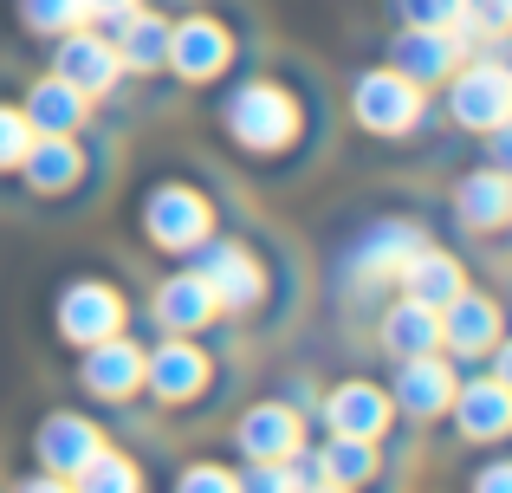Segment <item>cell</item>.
<instances>
[{"label": "cell", "mask_w": 512, "mask_h": 493, "mask_svg": "<svg viewBox=\"0 0 512 493\" xmlns=\"http://www.w3.org/2000/svg\"><path fill=\"white\" fill-rule=\"evenodd\" d=\"M221 124H227V137H234L240 150L273 156V150H286V143L299 137V104H292V91L260 85V78H253V85H240L234 98H227Z\"/></svg>", "instance_id": "cell-1"}, {"label": "cell", "mask_w": 512, "mask_h": 493, "mask_svg": "<svg viewBox=\"0 0 512 493\" xmlns=\"http://www.w3.org/2000/svg\"><path fill=\"white\" fill-rule=\"evenodd\" d=\"M350 117H357L370 137H402V130L422 124V85L402 78L396 65L357 72V85H350Z\"/></svg>", "instance_id": "cell-2"}, {"label": "cell", "mask_w": 512, "mask_h": 493, "mask_svg": "<svg viewBox=\"0 0 512 493\" xmlns=\"http://www.w3.org/2000/svg\"><path fill=\"white\" fill-rule=\"evenodd\" d=\"M454 91H448V111L461 130H500L512 117V72L500 59H474V65H454Z\"/></svg>", "instance_id": "cell-3"}, {"label": "cell", "mask_w": 512, "mask_h": 493, "mask_svg": "<svg viewBox=\"0 0 512 493\" xmlns=\"http://www.w3.org/2000/svg\"><path fill=\"white\" fill-rule=\"evenodd\" d=\"M428 234L415 228V221H370V228L357 234V247L344 253V286L357 292H376L396 279V266L409 260V247H422Z\"/></svg>", "instance_id": "cell-4"}, {"label": "cell", "mask_w": 512, "mask_h": 493, "mask_svg": "<svg viewBox=\"0 0 512 493\" xmlns=\"http://www.w3.org/2000/svg\"><path fill=\"white\" fill-rule=\"evenodd\" d=\"M143 228H150L156 247L188 253L195 241H208L214 208H208V195L188 189V182H163V189H150V202H143Z\"/></svg>", "instance_id": "cell-5"}, {"label": "cell", "mask_w": 512, "mask_h": 493, "mask_svg": "<svg viewBox=\"0 0 512 493\" xmlns=\"http://www.w3.org/2000/svg\"><path fill=\"white\" fill-rule=\"evenodd\" d=\"M195 273H201V286L214 292V305L221 312H253L260 305V292H266V279H260V260H253L247 247H234V241H195Z\"/></svg>", "instance_id": "cell-6"}, {"label": "cell", "mask_w": 512, "mask_h": 493, "mask_svg": "<svg viewBox=\"0 0 512 493\" xmlns=\"http://www.w3.org/2000/svg\"><path fill=\"white\" fill-rule=\"evenodd\" d=\"M111 331H124V299H117V286H104V279H78V286L59 292V338L65 344H98L111 338Z\"/></svg>", "instance_id": "cell-7"}, {"label": "cell", "mask_w": 512, "mask_h": 493, "mask_svg": "<svg viewBox=\"0 0 512 493\" xmlns=\"http://www.w3.org/2000/svg\"><path fill=\"white\" fill-rule=\"evenodd\" d=\"M461 59H467V39L454 26H402L396 46H389V65L415 85H441Z\"/></svg>", "instance_id": "cell-8"}, {"label": "cell", "mask_w": 512, "mask_h": 493, "mask_svg": "<svg viewBox=\"0 0 512 493\" xmlns=\"http://www.w3.org/2000/svg\"><path fill=\"white\" fill-rule=\"evenodd\" d=\"M227 59H234V33H227L221 20H182V26H169V52H163V65H175V72L188 78V85H208V78H221L227 72Z\"/></svg>", "instance_id": "cell-9"}, {"label": "cell", "mask_w": 512, "mask_h": 493, "mask_svg": "<svg viewBox=\"0 0 512 493\" xmlns=\"http://www.w3.org/2000/svg\"><path fill=\"white\" fill-rule=\"evenodd\" d=\"M52 72H59L65 85H78L85 98H104V91L124 78V65H117V46H111V39L72 26V33H59V46H52Z\"/></svg>", "instance_id": "cell-10"}, {"label": "cell", "mask_w": 512, "mask_h": 493, "mask_svg": "<svg viewBox=\"0 0 512 493\" xmlns=\"http://www.w3.org/2000/svg\"><path fill=\"white\" fill-rule=\"evenodd\" d=\"M78 383H85L91 396H104V403H124V396H137V390H143V351L124 338V331H111V338L85 344Z\"/></svg>", "instance_id": "cell-11"}, {"label": "cell", "mask_w": 512, "mask_h": 493, "mask_svg": "<svg viewBox=\"0 0 512 493\" xmlns=\"http://www.w3.org/2000/svg\"><path fill=\"white\" fill-rule=\"evenodd\" d=\"M143 383H150V396H163V403H188V396H201V383H208V357H201V344H188V331H169V344L143 351Z\"/></svg>", "instance_id": "cell-12"}, {"label": "cell", "mask_w": 512, "mask_h": 493, "mask_svg": "<svg viewBox=\"0 0 512 493\" xmlns=\"http://www.w3.org/2000/svg\"><path fill=\"white\" fill-rule=\"evenodd\" d=\"M454 364L448 357H435V351H422V357H402L396 364V390H389V403L396 409H409V416H448V403H454Z\"/></svg>", "instance_id": "cell-13"}, {"label": "cell", "mask_w": 512, "mask_h": 493, "mask_svg": "<svg viewBox=\"0 0 512 493\" xmlns=\"http://www.w3.org/2000/svg\"><path fill=\"white\" fill-rule=\"evenodd\" d=\"M448 416L461 422V435H467V442H500V435L512 429V390H506V377L454 383Z\"/></svg>", "instance_id": "cell-14"}, {"label": "cell", "mask_w": 512, "mask_h": 493, "mask_svg": "<svg viewBox=\"0 0 512 493\" xmlns=\"http://www.w3.org/2000/svg\"><path fill=\"white\" fill-rule=\"evenodd\" d=\"M234 442H240V455H247V461H286V455H299V448H305L299 409H286V403L247 409L240 429H234Z\"/></svg>", "instance_id": "cell-15"}, {"label": "cell", "mask_w": 512, "mask_h": 493, "mask_svg": "<svg viewBox=\"0 0 512 493\" xmlns=\"http://www.w3.org/2000/svg\"><path fill=\"white\" fill-rule=\"evenodd\" d=\"M389 416H396V403H389V390H376V383H338V390L325 396V422H331V435H357V442H376V435L389 429Z\"/></svg>", "instance_id": "cell-16"}, {"label": "cell", "mask_w": 512, "mask_h": 493, "mask_svg": "<svg viewBox=\"0 0 512 493\" xmlns=\"http://www.w3.org/2000/svg\"><path fill=\"white\" fill-rule=\"evenodd\" d=\"M98 442H104V435H98V422H85L78 409H65V416H46V422H39V435H33V455L46 461V474L72 481V474L85 468V455H91Z\"/></svg>", "instance_id": "cell-17"}, {"label": "cell", "mask_w": 512, "mask_h": 493, "mask_svg": "<svg viewBox=\"0 0 512 493\" xmlns=\"http://www.w3.org/2000/svg\"><path fill=\"white\" fill-rule=\"evenodd\" d=\"M396 286H402V299L448 305L454 292L467 286V273H461V260H454V253H441L435 241H422V247H409V260L396 266Z\"/></svg>", "instance_id": "cell-18"}, {"label": "cell", "mask_w": 512, "mask_h": 493, "mask_svg": "<svg viewBox=\"0 0 512 493\" xmlns=\"http://www.w3.org/2000/svg\"><path fill=\"white\" fill-rule=\"evenodd\" d=\"M20 176L33 182L39 195H65V189H78V176H85V150H78L72 137L33 130V143H26V156H20Z\"/></svg>", "instance_id": "cell-19"}, {"label": "cell", "mask_w": 512, "mask_h": 493, "mask_svg": "<svg viewBox=\"0 0 512 493\" xmlns=\"http://www.w3.org/2000/svg\"><path fill=\"white\" fill-rule=\"evenodd\" d=\"M441 344H454L461 357L500 344V305H493L487 292H467V286H461L448 305H441Z\"/></svg>", "instance_id": "cell-20"}, {"label": "cell", "mask_w": 512, "mask_h": 493, "mask_svg": "<svg viewBox=\"0 0 512 493\" xmlns=\"http://www.w3.org/2000/svg\"><path fill=\"white\" fill-rule=\"evenodd\" d=\"M376 338H383V351L396 357V364L402 357H422V351H441V305H422V299L389 305Z\"/></svg>", "instance_id": "cell-21"}, {"label": "cell", "mask_w": 512, "mask_h": 493, "mask_svg": "<svg viewBox=\"0 0 512 493\" xmlns=\"http://www.w3.org/2000/svg\"><path fill=\"white\" fill-rule=\"evenodd\" d=\"M454 215L467 221V228H480V234H493V228H506V215H512V176L506 169H474V176H461V189H454Z\"/></svg>", "instance_id": "cell-22"}, {"label": "cell", "mask_w": 512, "mask_h": 493, "mask_svg": "<svg viewBox=\"0 0 512 493\" xmlns=\"http://www.w3.org/2000/svg\"><path fill=\"white\" fill-rule=\"evenodd\" d=\"M20 111H26V124H33V130H52V137H78V124L91 117V98H85L78 85H65L59 72H52V78H39V85L26 91Z\"/></svg>", "instance_id": "cell-23"}, {"label": "cell", "mask_w": 512, "mask_h": 493, "mask_svg": "<svg viewBox=\"0 0 512 493\" xmlns=\"http://www.w3.org/2000/svg\"><path fill=\"white\" fill-rule=\"evenodd\" d=\"M214 312H221V305H214L208 286H201V273H175V279L156 286V325L163 331H201Z\"/></svg>", "instance_id": "cell-24"}, {"label": "cell", "mask_w": 512, "mask_h": 493, "mask_svg": "<svg viewBox=\"0 0 512 493\" xmlns=\"http://www.w3.org/2000/svg\"><path fill=\"white\" fill-rule=\"evenodd\" d=\"M117 65L124 72H156L163 65V52H169V20L163 13H143V7H130L124 20H117Z\"/></svg>", "instance_id": "cell-25"}, {"label": "cell", "mask_w": 512, "mask_h": 493, "mask_svg": "<svg viewBox=\"0 0 512 493\" xmlns=\"http://www.w3.org/2000/svg\"><path fill=\"white\" fill-rule=\"evenodd\" d=\"M376 474V442H357V435H331L312 455V481L318 487H363Z\"/></svg>", "instance_id": "cell-26"}, {"label": "cell", "mask_w": 512, "mask_h": 493, "mask_svg": "<svg viewBox=\"0 0 512 493\" xmlns=\"http://www.w3.org/2000/svg\"><path fill=\"white\" fill-rule=\"evenodd\" d=\"M137 481H143V474H137V461H130V455H117V448H91V455H85V468H78L72 474V487H85V493H137Z\"/></svg>", "instance_id": "cell-27"}, {"label": "cell", "mask_w": 512, "mask_h": 493, "mask_svg": "<svg viewBox=\"0 0 512 493\" xmlns=\"http://www.w3.org/2000/svg\"><path fill=\"white\" fill-rule=\"evenodd\" d=\"M20 20L33 26V33H72V26H85L91 20V7L85 0H20Z\"/></svg>", "instance_id": "cell-28"}, {"label": "cell", "mask_w": 512, "mask_h": 493, "mask_svg": "<svg viewBox=\"0 0 512 493\" xmlns=\"http://www.w3.org/2000/svg\"><path fill=\"white\" fill-rule=\"evenodd\" d=\"M506 26H512V0H461V13H454L461 39H500Z\"/></svg>", "instance_id": "cell-29"}, {"label": "cell", "mask_w": 512, "mask_h": 493, "mask_svg": "<svg viewBox=\"0 0 512 493\" xmlns=\"http://www.w3.org/2000/svg\"><path fill=\"white\" fill-rule=\"evenodd\" d=\"M26 143H33V124H26V111L0 104V169H20Z\"/></svg>", "instance_id": "cell-30"}, {"label": "cell", "mask_w": 512, "mask_h": 493, "mask_svg": "<svg viewBox=\"0 0 512 493\" xmlns=\"http://www.w3.org/2000/svg\"><path fill=\"white\" fill-rule=\"evenodd\" d=\"M461 0H402V26H454Z\"/></svg>", "instance_id": "cell-31"}, {"label": "cell", "mask_w": 512, "mask_h": 493, "mask_svg": "<svg viewBox=\"0 0 512 493\" xmlns=\"http://www.w3.org/2000/svg\"><path fill=\"white\" fill-rule=\"evenodd\" d=\"M240 487V474H227V468H188L182 474V493H234Z\"/></svg>", "instance_id": "cell-32"}, {"label": "cell", "mask_w": 512, "mask_h": 493, "mask_svg": "<svg viewBox=\"0 0 512 493\" xmlns=\"http://www.w3.org/2000/svg\"><path fill=\"white\" fill-rule=\"evenodd\" d=\"M85 7H91V20H124L137 0H85Z\"/></svg>", "instance_id": "cell-33"}, {"label": "cell", "mask_w": 512, "mask_h": 493, "mask_svg": "<svg viewBox=\"0 0 512 493\" xmlns=\"http://www.w3.org/2000/svg\"><path fill=\"white\" fill-rule=\"evenodd\" d=\"M512 481V468H487V474H474V487H506Z\"/></svg>", "instance_id": "cell-34"}]
</instances>
